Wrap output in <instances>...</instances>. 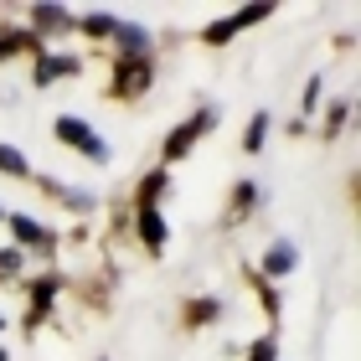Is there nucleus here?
<instances>
[{"label":"nucleus","mask_w":361,"mask_h":361,"mask_svg":"<svg viewBox=\"0 0 361 361\" xmlns=\"http://www.w3.org/2000/svg\"><path fill=\"white\" fill-rule=\"evenodd\" d=\"M253 202H258V180H238V191H233V207H238V212H248Z\"/></svg>","instance_id":"f3484780"},{"label":"nucleus","mask_w":361,"mask_h":361,"mask_svg":"<svg viewBox=\"0 0 361 361\" xmlns=\"http://www.w3.org/2000/svg\"><path fill=\"white\" fill-rule=\"evenodd\" d=\"M88 31V37H114V26H119V16H109V11H93V16H83V21H78Z\"/></svg>","instance_id":"2eb2a0df"},{"label":"nucleus","mask_w":361,"mask_h":361,"mask_svg":"<svg viewBox=\"0 0 361 361\" xmlns=\"http://www.w3.org/2000/svg\"><path fill=\"white\" fill-rule=\"evenodd\" d=\"M114 42H119V57H150V47H155V37L145 26H135V21L114 26Z\"/></svg>","instance_id":"423d86ee"},{"label":"nucleus","mask_w":361,"mask_h":361,"mask_svg":"<svg viewBox=\"0 0 361 361\" xmlns=\"http://www.w3.org/2000/svg\"><path fill=\"white\" fill-rule=\"evenodd\" d=\"M274 336H264V341H253V351H248V361H274Z\"/></svg>","instance_id":"aec40b11"},{"label":"nucleus","mask_w":361,"mask_h":361,"mask_svg":"<svg viewBox=\"0 0 361 361\" xmlns=\"http://www.w3.org/2000/svg\"><path fill=\"white\" fill-rule=\"evenodd\" d=\"M269 114H253V119H248V135H243V150H248V155H258V150H264V145H269Z\"/></svg>","instance_id":"9d476101"},{"label":"nucleus","mask_w":361,"mask_h":361,"mask_svg":"<svg viewBox=\"0 0 361 361\" xmlns=\"http://www.w3.org/2000/svg\"><path fill=\"white\" fill-rule=\"evenodd\" d=\"M140 238H145V248H166V217H160L155 207H140Z\"/></svg>","instance_id":"6e6552de"},{"label":"nucleus","mask_w":361,"mask_h":361,"mask_svg":"<svg viewBox=\"0 0 361 361\" xmlns=\"http://www.w3.org/2000/svg\"><path fill=\"white\" fill-rule=\"evenodd\" d=\"M166 186H171V171H166V166H160V171H150V176L140 180V207H155V196L166 191Z\"/></svg>","instance_id":"f8f14e48"},{"label":"nucleus","mask_w":361,"mask_h":361,"mask_svg":"<svg viewBox=\"0 0 361 361\" xmlns=\"http://www.w3.org/2000/svg\"><path fill=\"white\" fill-rule=\"evenodd\" d=\"M346 114H351V104H346V98H341V104L331 109V119H325V135H336V129L346 124Z\"/></svg>","instance_id":"412c9836"},{"label":"nucleus","mask_w":361,"mask_h":361,"mask_svg":"<svg viewBox=\"0 0 361 361\" xmlns=\"http://www.w3.org/2000/svg\"><path fill=\"white\" fill-rule=\"evenodd\" d=\"M186 310H191V325H212L222 315V300H217V294H202V300H191Z\"/></svg>","instance_id":"4468645a"},{"label":"nucleus","mask_w":361,"mask_h":361,"mask_svg":"<svg viewBox=\"0 0 361 361\" xmlns=\"http://www.w3.org/2000/svg\"><path fill=\"white\" fill-rule=\"evenodd\" d=\"M238 31H243V21H238V11H233V16H222L217 26H207V31H202V42H207V47H222V42H233Z\"/></svg>","instance_id":"9b49d317"},{"label":"nucleus","mask_w":361,"mask_h":361,"mask_svg":"<svg viewBox=\"0 0 361 361\" xmlns=\"http://www.w3.org/2000/svg\"><path fill=\"white\" fill-rule=\"evenodd\" d=\"M21 274V248H0V279Z\"/></svg>","instance_id":"a211bd4d"},{"label":"nucleus","mask_w":361,"mask_h":361,"mask_svg":"<svg viewBox=\"0 0 361 361\" xmlns=\"http://www.w3.org/2000/svg\"><path fill=\"white\" fill-rule=\"evenodd\" d=\"M155 83V57H119L114 62V93L119 98H140Z\"/></svg>","instance_id":"f03ea898"},{"label":"nucleus","mask_w":361,"mask_h":361,"mask_svg":"<svg viewBox=\"0 0 361 361\" xmlns=\"http://www.w3.org/2000/svg\"><path fill=\"white\" fill-rule=\"evenodd\" d=\"M212 124H217V109H202V114H191L186 124H176L171 135H166V160H180V155H186V150L207 135Z\"/></svg>","instance_id":"7ed1b4c3"},{"label":"nucleus","mask_w":361,"mask_h":361,"mask_svg":"<svg viewBox=\"0 0 361 361\" xmlns=\"http://www.w3.org/2000/svg\"><path fill=\"white\" fill-rule=\"evenodd\" d=\"M78 21H73V11L68 6H31L26 11V31H31V37H57V31H73Z\"/></svg>","instance_id":"20e7f679"},{"label":"nucleus","mask_w":361,"mask_h":361,"mask_svg":"<svg viewBox=\"0 0 361 361\" xmlns=\"http://www.w3.org/2000/svg\"><path fill=\"white\" fill-rule=\"evenodd\" d=\"M320 83H325L320 73H315V78H310V83H305V104H300L305 114H315V109H320Z\"/></svg>","instance_id":"6ab92c4d"},{"label":"nucleus","mask_w":361,"mask_h":361,"mask_svg":"<svg viewBox=\"0 0 361 361\" xmlns=\"http://www.w3.org/2000/svg\"><path fill=\"white\" fill-rule=\"evenodd\" d=\"M78 73H83V57L52 52V57H37V68H31V83H37V88H52L57 78H78Z\"/></svg>","instance_id":"39448f33"},{"label":"nucleus","mask_w":361,"mask_h":361,"mask_svg":"<svg viewBox=\"0 0 361 361\" xmlns=\"http://www.w3.org/2000/svg\"><path fill=\"white\" fill-rule=\"evenodd\" d=\"M57 129V140L68 145V150H78V155H88L93 166H109V145H104V135L88 124V119H78V114H62V119L52 124Z\"/></svg>","instance_id":"f257e3e1"},{"label":"nucleus","mask_w":361,"mask_h":361,"mask_svg":"<svg viewBox=\"0 0 361 361\" xmlns=\"http://www.w3.org/2000/svg\"><path fill=\"white\" fill-rule=\"evenodd\" d=\"M0 222H6V207H0Z\"/></svg>","instance_id":"4be33fe9"},{"label":"nucleus","mask_w":361,"mask_h":361,"mask_svg":"<svg viewBox=\"0 0 361 361\" xmlns=\"http://www.w3.org/2000/svg\"><path fill=\"white\" fill-rule=\"evenodd\" d=\"M0 171L16 176V180H26V176H31V160L16 150V145H0Z\"/></svg>","instance_id":"ddd939ff"},{"label":"nucleus","mask_w":361,"mask_h":361,"mask_svg":"<svg viewBox=\"0 0 361 361\" xmlns=\"http://www.w3.org/2000/svg\"><path fill=\"white\" fill-rule=\"evenodd\" d=\"M0 361H11V356H6V351H0Z\"/></svg>","instance_id":"5701e85b"},{"label":"nucleus","mask_w":361,"mask_h":361,"mask_svg":"<svg viewBox=\"0 0 361 361\" xmlns=\"http://www.w3.org/2000/svg\"><path fill=\"white\" fill-rule=\"evenodd\" d=\"M294 269H300V248H294L289 238L269 243V253H264V274H269V279H284V274H294Z\"/></svg>","instance_id":"0eeeda50"},{"label":"nucleus","mask_w":361,"mask_h":361,"mask_svg":"<svg viewBox=\"0 0 361 361\" xmlns=\"http://www.w3.org/2000/svg\"><path fill=\"white\" fill-rule=\"evenodd\" d=\"M269 16H274V0H258V6H243L238 11V21L243 26H258V21H269Z\"/></svg>","instance_id":"dca6fc26"},{"label":"nucleus","mask_w":361,"mask_h":361,"mask_svg":"<svg viewBox=\"0 0 361 361\" xmlns=\"http://www.w3.org/2000/svg\"><path fill=\"white\" fill-rule=\"evenodd\" d=\"M0 331H6V320H0Z\"/></svg>","instance_id":"b1692460"},{"label":"nucleus","mask_w":361,"mask_h":361,"mask_svg":"<svg viewBox=\"0 0 361 361\" xmlns=\"http://www.w3.org/2000/svg\"><path fill=\"white\" fill-rule=\"evenodd\" d=\"M6 222H11V233H16V243H21V248H31V243L42 248V243H47V227H42L37 217H26V212H16V217H6Z\"/></svg>","instance_id":"1a4fd4ad"}]
</instances>
